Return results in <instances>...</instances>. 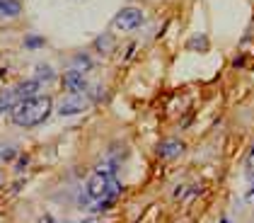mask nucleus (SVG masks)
Wrapping results in <instances>:
<instances>
[{"mask_svg": "<svg viewBox=\"0 0 254 223\" xmlns=\"http://www.w3.org/2000/svg\"><path fill=\"white\" fill-rule=\"evenodd\" d=\"M54 109V102L46 95H37L32 100L20 102L12 112H10V119L17 124V126H37V124L46 122V117L51 114Z\"/></svg>", "mask_w": 254, "mask_h": 223, "instance_id": "f257e3e1", "label": "nucleus"}, {"mask_svg": "<svg viewBox=\"0 0 254 223\" xmlns=\"http://www.w3.org/2000/svg\"><path fill=\"white\" fill-rule=\"evenodd\" d=\"M117 180H114V175H107V172H95V175H90L87 177V182H85V192H82V199L80 204H87L90 202H99V199H104L114 187H117Z\"/></svg>", "mask_w": 254, "mask_h": 223, "instance_id": "f03ea898", "label": "nucleus"}, {"mask_svg": "<svg viewBox=\"0 0 254 223\" xmlns=\"http://www.w3.org/2000/svg\"><path fill=\"white\" fill-rule=\"evenodd\" d=\"M140 24H143V12L138 7H124V10H119L117 17H114V27L121 29V32L138 29Z\"/></svg>", "mask_w": 254, "mask_h": 223, "instance_id": "7ed1b4c3", "label": "nucleus"}, {"mask_svg": "<svg viewBox=\"0 0 254 223\" xmlns=\"http://www.w3.org/2000/svg\"><path fill=\"white\" fill-rule=\"evenodd\" d=\"M87 104H90V100H87L85 95H68V97H63V100H61L59 114L61 117H73V114L85 112V109H87Z\"/></svg>", "mask_w": 254, "mask_h": 223, "instance_id": "20e7f679", "label": "nucleus"}, {"mask_svg": "<svg viewBox=\"0 0 254 223\" xmlns=\"http://www.w3.org/2000/svg\"><path fill=\"white\" fill-rule=\"evenodd\" d=\"M63 85H65V90H68L70 95H82V92L87 90V78H85V73L68 68V73L63 75Z\"/></svg>", "mask_w": 254, "mask_h": 223, "instance_id": "39448f33", "label": "nucleus"}, {"mask_svg": "<svg viewBox=\"0 0 254 223\" xmlns=\"http://www.w3.org/2000/svg\"><path fill=\"white\" fill-rule=\"evenodd\" d=\"M184 153V143L177 141V139H170V141L160 143L157 146V155L162 158V160H175V158H179Z\"/></svg>", "mask_w": 254, "mask_h": 223, "instance_id": "423d86ee", "label": "nucleus"}, {"mask_svg": "<svg viewBox=\"0 0 254 223\" xmlns=\"http://www.w3.org/2000/svg\"><path fill=\"white\" fill-rule=\"evenodd\" d=\"M22 2L20 0H0V17H20Z\"/></svg>", "mask_w": 254, "mask_h": 223, "instance_id": "0eeeda50", "label": "nucleus"}, {"mask_svg": "<svg viewBox=\"0 0 254 223\" xmlns=\"http://www.w3.org/2000/svg\"><path fill=\"white\" fill-rule=\"evenodd\" d=\"M95 49H97L102 56H109L114 51V37L112 34H99L97 41H95Z\"/></svg>", "mask_w": 254, "mask_h": 223, "instance_id": "6e6552de", "label": "nucleus"}, {"mask_svg": "<svg viewBox=\"0 0 254 223\" xmlns=\"http://www.w3.org/2000/svg\"><path fill=\"white\" fill-rule=\"evenodd\" d=\"M92 68V59L87 54H78L73 61H70V71H80V73H87Z\"/></svg>", "mask_w": 254, "mask_h": 223, "instance_id": "1a4fd4ad", "label": "nucleus"}, {"mask_svg": "<svg viewBox=\"0 0 254 223\" xmlns=\"http://www.w3.org/2000/svg\"><path fill=\"white\" fill-rule=\"evenodd\" d=\"M187 49H191V51H206L208 49V37L206 34H196L191 39L187 41Z\"/></svg>", "mask_w": 254, "mask_h": 223, "instance_id": "9d476101", "label": "nucleus"}, {"mask_svg": "<svg viewBox=\"0 0 254 223\" xmlns=\"http://www.w3.org/2000/svg\"><path fill=\"white\" fill-rule=\"evenodd\" d=\"M17 155V148L15 146H10V143H2L0 146V160H12Z\"/></svg>", "mask_w": 254, "mask_h": 223, "instance_id": "9b49d317", "label": "nucleus"}, {"mask_svg": "<svg viewBox=\"0 0 254 223\" xmlns=\"http://www.w3.org/2000/svg\"><path fill=\"white\" fill-rule=\"evenodd\" d=\"M54 78H56V73H54V71H51V68H49V66H39V68H37V80H54Z\"/></svg>", "mask_w": 254, "mask_h": 223, "instance_id": "f8f14e48", "label": "nucleus"}, {"mask_svg": "<svg viewBox=\"0 0 254 223\" xmlns=\"http://www.w3.org/2000/svg\"><path fill=\"white\" fill-rule=\"evenodd\" d=\"M44 44H46L44 37H27V39H24V46H27V49H41Z\"/></svg>", "mask_w": 254, "mask_h": 223, "instance_id": "ddd939ff", "label": "nucleus"}, {"mask_svg": "<svg viewBox=\"0 0 254 223\" xmlns=\"http://www.w3.org/2000/svg\"><path fill=\"white\" fill-rule=\"evenodd\" d=\"M247 180L254 184V146L250 150V155H247Z\"/></svg>", "mask_w": 254, "mask_h": 223, "instance_id": "4468645a", "label": "nucleus"}, {"mask_svg": "<svg viewBox=\"0 0 254 223\" xmlns=\"http://www.w3.org/2000/svg\"><path fill=\"white\" fill-rule=\"evenodd\" d=\"M0 184H2V175H0Z\"/></svg>", "mask_w": 254, "mask_h": 223, "instance_id": "2eb2a0df", "label": "nucleus"}, {"mask_svg": "<svg viewBox=\"0 0 254 223\" xmlns=\"http://www.w3.org/2000/svg\"><path fill=\"white\" fill-rule=\"evenodd\" d=\"M220 223H228V221H220Z\"/></svg>", "mask_w": 254, "mask_h": 223, "instance_id": "dca6fc26", "label": "nucleus"}]
</instances>
